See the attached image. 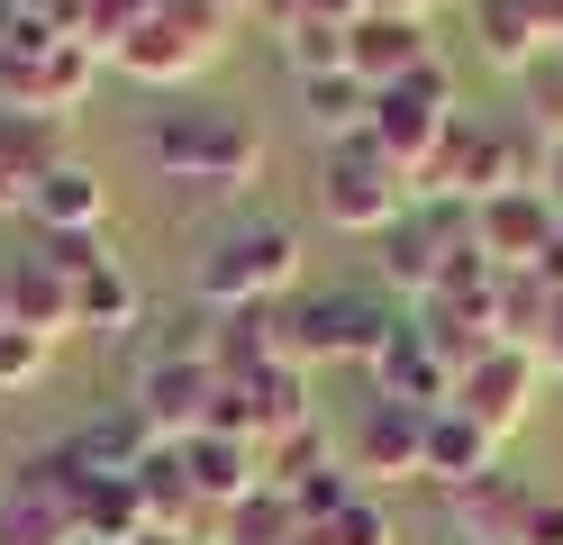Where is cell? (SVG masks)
Instances as JSON below:
<instances>
[{
    "instance_id": "7c38bea8",
    "label": "cell",
    "mask_w": 563,
    "mask_h": 545,
    "mask_svg": "<svg viewBox=\"0 0 563 545\" xmlns=\"http://www.w3.org/2000/svg\"><path fill=\"white\" fill-rule=\"evenodd\" d=\"M428 418L437 410L364 400L355 436H345V472H355V482H428Z\"/></svg>"
},
{
    "instance_id": "7402d4cb",
    "label": "cell",
    "mask_w": 563,
    "mask_h": 545,
    "mask_svg": "<svg viewBox=\"0 0 563 545\" xmlns=\"http://www.w3.org/2000/svg\"><path fill=\"white\" fill-rule=\"evenodd\" d=\"M454 500V527H464L473 545H518L527 536V509H537V491L518 482V472H482V482L445 491Z\"/></svg>"
},
{
    "instance_id": "8992f818",
    "label": "cell",
    "mask_w": 563,
    "mask_h": 545,
    "mask_svg": "<svg viewBox=\"0 0 563 545\" xmlns=\"http://www.w3.org/2000/svg\"><path fill=\"white\" fill-rule=\"evenodd\" d=\"M400 318L409 309L373 301V291H328V301L282 309V355H291V363H373L382 346H391Z\"/></svg>"
},
{
    "instance_id": "30bf717a",
    "label": "cell",
    "mask_w": 563,
    "mask_h": 545,
    "mask_svg": "<svg viewBox=\"0 0 563 545\" xmlns=\"http://www.w3.org/2000/svg\"><path fill=\"white\" fill-rule=\"evenodd\" d=\"M563 228V209L537 192V182H518V192H490L473 209V246H482V264L490 273H537L545 264V246Z\"/></svg>"
},
{
    "instance_id": "3957f363",
    "label": "cell",
    "mask_w": 563,
    "mask_h": 545,
    "mask_svg": "<svg viewBox=\"0 0 563 545\" xmlns=\"http://www.w3.org/2000/svg\"><path fill=\"white\" fill-rule=\"evenodd\" d=\"M100 83V55L55 36L37 10L19 28H0V109H27V119H74Z\"/></svg>"
},
{
    "instance_id": "5bb4252c",
    "label": "cell",
    "mask_w": 563,
    "mask_h": 545,
    "mask_svg": "<svg viewBox=\"0 0 563 545\" xmlns=\"http://www.w3.org/2000/svg\"><path fill=\"white\" fill-rule=\"evenodd\" d=\"M428 64H437L428 10H391V19H355L345 28V73L373 83V91H391V83H409V73H428Z\"/></svg>"
},
{
    "instance_id": "cb8c5ba5",
    "label": "cell",
    "mask_w": 563,
    "mask_h": 545,
    "mask_svg": "<svg viewBox=\"0 0 563 545\" xmlns=\"http://www.w3.org/2000/svg\"><path fill=\"white\" fill-rule=\"evenodd\" d=\"M82 545H136L146 536V491H136V472H82Z\"/></svg>"
},
{
    "instance_id": "52a82bcc",
    "label": "cell",
    "mask_w": 563,
    "mask_h": 545,
    "mask_svg": "<svg viewBox=\"0 0 563 545\" xmlns=\"http://www.w3.org/2000/svg\"><path fill=\"white\" fill-rule=\"evenodd\" d=\"M409 200H418V182L391 173L364 137L328 145V164H319V209H328V228H345V237H382V228H400V218H409Z\"/></svg>"
},
{
    "instance_id": "d6a6232c",
    "label": "cell",
    "mask_w": 563,
    "mask_h": 545,
    "mask_svg": "<svg viewBox=\"0 0 563 545\" xmlns=\"http://www.w3.org/2000/svg\"><path fill=\"white\" fill-rule=\"evenodd\" d=\"M345 500H364V482H355V472H345V455H328L319 472H309V482H291V509H300V527H319V519H336Z\"/></svg>"
},
{
    "instance_id": "6da1fadb",
    "label": "cell",
    "mask_w": 563,
    "mask_h": 545,
    "mask_svg": "<svg viewBox=\"0 0 563 545\" xmlns=\"http://www.w3.org/2000/svg\"><path fill=\"white\" fill-rule=\"evenodd\" d=\"M146 155L155 173L173 182H200V192H245L264 173V128L245 109H219V100H183V109H155L146 119Z\"/></svg>"
},
{
    "instance_id": "f35d334b",
    "label": "cell",
    "mask_w": 563,
    "mask_h": 545,
    "mask_svg": "<svg viewBox=\"0 0 563 545\" xmlns=\"http://www.w3.org/2000/svg\"><path fill=\"white\" fill-rule=\"evenodd\" d=\"M545 200L563 209V145H545Z\"/></svg>"
},
{
    "instance_id": "484cf974",
    "label": "cell",
    "mask_w": 563,
    "mask_h": 545,
    "mask_svg": "<svg viewBox=\"0 0 563 545\" xmlns=\"http://www.w3.org/2000/svg\"><path fill=\"white\" fill-rule=\"evenodd\" d=\"M473 36H482V55L500 64V73H527V64L545 55V28H537L527 0H473Z\"/></svg>"
},
{
    "instance_id": "5b68a950",
    "label": "cell",
    "mask_w": 563,
    "mask_h": 545,
    "mask_svg": "<svg viewBox=\"0 0 563 545\" xmlns=\"http://www.w3.org/2000/svg\"><path fill=\"white\" fill-rule=\"evenodd\" d=\"M464 119L454 109V73H445V55L428 64V73H409V83H391V91H373V119H364V145L391 173H409V182H428V164H437V145H445V128Z\"/></svg>"
},
{
    "instance_id": "8fae6325",
    "label": "cell",
    "mask_w": 563,
    "mask_h": 545,
    "mask_svg": "<svg viewBox=\"0 0 563 545\" xmlns=\"http://www.w3.org/2000/svg\"><path fill=\"white\" fill-rule=\"evenodd\" d=\"M537 391H545V355L537 346H490L473 373L454 382V410L473 427H490V436H518L527 410H537Z\"/></svg>"
},
{
    "instance_id": "4316f807",
    "label": "cell",
    "mask_w": 563,
    "mask_h": 545,
    "mask_svg": "<svg viewBox=\"0 0 563 545\" xmlns=\"http://www.w3.org/2000/svg\"><path fill=\"white\" fill-rule=\"evenodd\" d=\"M300 109H309V128H319L328 145H345V137H364V119H373V83H355V73H309Z\"/></svg>"
},
{
    "instance_id": "4dcf8cb0",
    "label": "cell",
    "mask_w": 563,
    "mask_h": 545,
    "mask_svg": "<svg viewBox=\"0 0 563 545\" xmlns=\"http://www.w3.org/2000/svg\"><path fill=\"white\" fill-rule=\"evenodd\" d=\"M282 55H291L300 83L309 73H345V19H291L282 28Z\"/></svg>"
},
{
    "instance_id": "836d02e7",
    "label": "cell",
    "mask_w": 563,
    "mask_h": 545,
    "mask_svg": "<svg viewBox=\"0 0 563 545\" xmlns=\"http://www.w3.org/2000/svg\"><path fill=\"white\" fill-rule=\"evenodd\" d=\"M55 373V346L37 337V327H10L0 318V391H37Z\"/></svg>"
},
{
    "instance_id": "7a4b0ae2",
    "label": "cell",
    "mask_w": 563,
    "mask_h": 545,
    "mask_svg": "<svg viewBox=\"0 0 563 545\" xmlns=\"http://www.w3.org/2000/svg\"><path fill=\"white\" fill-rule=\"evenodd\" d=\"M228 19H236V0H155V10L119 36L110 64L128 83H155V91L200 83V73L228 55Z\"/></svg>"
},
{
    "instance_id": "9c48e42d",
    "label": "cell",
    "mask_w": 563,
    "mask_h": 545,
    "mask_svg": "<svg viewBox=\"0 0 563 545\" xmlns=\"http://www.w3.org/2000/svg\"><path fill=\"white\" fill-rule=\"evenodd\" d=\"M91 237H37L27 254H10L0 264V301H10V327H37V337H74V273H82Z\"/></svg>"
},
{
    "instance_id": "d4e9b609",
    "label": "cell",
    "mask_w": 563,
    "mask_h": 545,
    "mask_svg": "<svg viewBox=\"0 0 563 545\" xmlns=\"http://www.w3.org/2000/svg\"><path fill=\"white\" fill-rule=\"evenodd\" d=\"M64 455H74L82 472H136V464L155 455V427L136 418V400H128V410H100V418H82L74 436H64Z\"/></svg>"
},
{
    "instance_id": "9a60e30c",
    "label": "cell",
    "mask_w": 563,
    "mask_h": 545,
    "mask_svg": "<svg viewBox=\"0 0 563 545\" xmlns=\"http://www.w3.org/2000/svg\"><path fill=\"white\" fill-rule=\"evenodd\" d=\"M373 400H400V410H454V373H445V355L418 337V318H400L391 346L373 355Z\"/></svg>"
},
{
    "instance_id": "ab89813d",
    "label": "cell",
    "mask_w": 563,
    "mask_h": 545,
    "mask_svg": "<svg viewBox=\"0 0 563 545\" xmlns=\"http://www.w3.org/2000/svg\"><path fill=\"white\" fill-rule=\"evenodd\" d=\"M136 545H191V536H164V527H146V536H136Z\"/></svg>"
},
{
    "instance_id": "ba28073f",
    "label": "cell",
    "mask_w": 563,
    "mask_h": 545,
    "mask_svg": "<svg viewBox=\"0 0 563 545\" xmlns=\"http://www.w3.org/2000/svg\"><path fill=\"white\" fill-rule=\"evenodd\" d=\"M74 491H82V464L64 455V446L27 455L10 472V491H0V545H82Z\"/></svg>"
},
{
    "instance_id": "2e32d148",
    "label": "cell",
    "mask_w": 563,
    "mask_h": 545,
    "mask_svg": "<svg viewBox=\"0 0 563 545\" xmlns=\"http://www.w3.org/2000/svg\"><path fill=\"white\" fill-rule=\"evenodd\" d=\"M64 164V119H27V109H0V209L27 218V192Z\"/></svg>"
},
{
    "instance_id": "277c9868",
    "label": "cell",
    "mask_w": 563,
    "mask_h": 545,
    "mask_svg": "<svg viewBox=\"0 0 563 545\" xmlns=\"http://www.w3.org/2000/svg\"><path fill=\"white\" fill-rule=\"evenodd\" d=\"M300 282V237L282 218H236L228 237H209L200 254V309H282V291Z\"/></svg>"
},
{
    "instance_id": "83f0119b",
    "label": "cell",
    "mask_w": 563,
    "mask_h": 545,
    "mask_svg": "<svg viewBox=\"0 0 563 545\" xmlns=\"http://www.w3.org/2000/svg\"><path fill=\"white\" fill-rule=\"evenodd\" d=\"M219 545H300V509H291V491L255 482L236 509H219Z\"/></svg>"
},
{
    "instance_id": "f1b7e54d",
    "label": "cell",
    "mask_w": 563,
    "mask_h": 545,
    "mask_svg": "<svg viewBox=\"0 0 563 545\" xmlns=\"http://www.w3.org/2000/svg\"><path fill=\"white\" fill-rule=\"evenodd\" d=\"M300 545H400V519H391V509H382V500L364 491V500H345L336 519L300 527Z\"/></svg>"
},
{
    "instance_id": "e0dca14e",
    "label": "cell",
    "mask_w": 563,
    "mask_h": 545,
    "mask_svg": "<svg viewBox=\"0 0 563 545\" xmlns=\"http://www.w3.org/2000/svg\"><path fill=\"white\" fill-rule=\"evenodd\" d=\"M245 391V436H255V446H282V436H309L319 427V410H309V363H264L255 382H236Z\"/></svg>"
},
{
    "instance_id": "d6986e66",
    "label": "cell",
    "mask_w": 563,
    "mask_h": 545,
    "mask_svg": "<svg viewBox=\"0 0 563 545\" xmlns=\"http://www.w3.org/2000/svg\"><path fill=\"white\" fill-rule=\"evenodd\" d=\"M200 355L219 382H255L264 363H282V309H209Z\"/></svg>"
},
{
    "instance_id": "b9f144b4",
    "label": "cell",
    "mask_w": 563,
    "mask_h": 545,
    "mask_svg": "<svg viewBox=\"0 0 563 545\" xmlns=\"http://www.w3.org/2000/svg\"><path fill=\"white\" fill-rule=\"evenodd\" d=\"M0 318H10V301H0Z\"/></svg>"
},
{
    "instance_id": "44dd1931",
    "label": "cell",
    "mask_w": 563,
    "mask_h": 545,
    "mask_svg": "<svg viewBox=\"0 0 563 545\" xmlns=\"http://www.w3.org/2000/svg\"><path fill=\"white\" fill-rule=\"evenodd\" d=\"M74 318L91 327V337H128L136 318H146V291H136V273L119 264V254H82V273H74Z\"/></svg>"
},
{
    "instance_id": "ac0fdd59",
    "label": "cell",
    "mask_w": 563,
    "mask_h": 545,
    "mask_svg": "<svg viewBox=\"0 0 563 545\" xmlns=\"http://www.w3.org/2000/svg\"><path fill=\"white\" fill-rule=\"evenodd\" d=\"M183 472H191V491H200L209 509H236L245 491L264 482V446H255V436L200 427V436H183Z\"/></svg>"
},
{
    "instance_id": "60d3db41",
    "label": "cell",
    "mask_w": 563,
    "mask_h": 545,
    "mask_svg": "<svg viewBox=\"0 0 563 545\" xmlns=\"http://www.w3.org/2000/svg\"><path fill=\"white\" fill-rule=\"evenodd\" d=\"M418 10H437V0H418Z\"/></svg>"
},
{
    "instance_id": "f546056e",
    "label": "cell",
    "mask_w": 563,
    "mask_h": 545,
    "mask_svg": "<svg viewBox=\"0 0 563 545\" xmlns=\"http://www.w3.org/2000/svg\"><path fill=\"white\" fill-rule=\"evenodd\" d=\"M554 318V291L537 273H500V346H537Z\"/></svg>"
},
{
    "instance_id": "ffe728a7",
    "label": "cell",
    "mask_w": 563,
    "mask_h": 545,
    "mask_svg": "<svg viewBox=\"0 0 563 545\" xmlns=\"http://www.w3.org/2000/svg\"><path fill=\"white\" fill-rule=\"evenodd\" d=\"M27 218H37V237H91L100 218H110V182H100L91 164L64 155L37 192H27Z\"/></svg>"
},
{
    "instance_id": "4fadbf2b",
    "label": "cell",
    "mask_w": 563,
    "mask_h": 545,
    "mask_svg": "<svg viewBox=\"0 0 563 545\" xmlns=\"http://www.w3.org/2000/svg\"><path fill=\"white\" fill-rule=\"evenodd\" d=\"M209 400H219L209 355H146V373H136V418L155 427V446L200 436V427H209Z\"/></svg>"
},
{
    "instance_id": "e575fe53",
    "label": "cell",
    "mask_w": 563,
    "mask_h": 545,
    "mask_svg": "<svg viewBox=\"0 0 563 545\" xmlns=\"http://www.w3.org/2000/svg\"><path fill=\"white\" fill-rule=\"evenodd\" d=\"M155 10V0H91V28H82V46L91 55H119V36L136 28V19H146Z\"/></svg>"
},
{
    "instance_id": "603a6c76",
    "label": "cell",
    "mask_w": 563,
    "mask_h": 545,
    "mask_svg": "<svg viewBox=\"0 0 563 545\" xmlns=\"http://www.w3.org/2000/svg\"><path fill=\"white\" fill-rule=\"evenodd\" d=\"M482 472H500V436L473 427L464 410H437L428 418V482L464 491V482H482Z\"/></svg>"
},
{
    "instance_id": "d590c367",
    "label": "cell",
    "mask_w": 563,
    "mask_h": 545,
    "mask_svg": "<svg viewBox=\"0 0 563 545\" xmlns=\"http://www.w3.org/2000/svg\"><path fill=\"white\" fill-rule=\"evenodd\" d=\"M518 545H563V500L537 491V509H527V536H518Z\"/></svg>"
},
{
    "instance_id": "8d00e7d4",
    "label": "cell",
    "mask_w": 563,
    "mask_h": 545,
    "mask_svg": "<svg viewBox=\"0 0 563 545\" xmlns=\"http://www.w3.org/2000/svg\"><path fill=\"white\" fill-rule=\"evenodd\" d=\"M537 355H545V373H563V301H554V318H545V337H537Z\"/></svg>"
},
{
    "instance_id": "1f68e13d",
    "label": "cell",
    "mask_w": 563,
    "mask_h": 545,
    "mask_svg": "<svg viewBox=\"0 0 563 545\" xmlns=\"http://www.w3.org/2000/svg\"><path fill=\"white\" fill-rule=\"evenodd\" d=\"M518 91H527V128H537L545 145H563V46H545L537 64H527Z\"/></svg>"
},
{
    "instance_id": "74e56055",
    "label": "cell",
    "mask_w": 563,
    "mask_h": 545,
    "mask_svg": "<svg viewBox=\"0 0 563 545\" xmlns=\"http://www.w3.org/2000/svg\"><path fill=\"white\" fill-rule=\"evenodd\" d=\"M245 10H264V19H273V36H282L291 19H309V0H245Z\"/></svg>"
}]
</instances>
